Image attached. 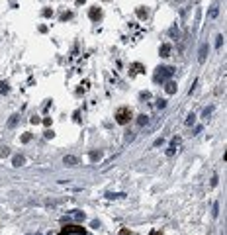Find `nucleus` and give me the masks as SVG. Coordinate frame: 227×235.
<instances>
[{
  "label": "nucleus",
  "instance_id": "1",
  "mask_svg": "<svg viewBox=\"0 0 227 235\" xmlns=\"http://www.w3.org/2000/svg\"><path fill=\"white\" fill-rule=\"evenodd\" d=\"M131 119H133V112H131V108H127V106L118 108V112H115V122H118L119 126H125V123H129Z\"/></svg>",
  "mask_w": 227,
  "mask_h": 235
},
{
  "label": "nucleus",
  "instance_id": "2",
  "mask_svg": "<svg viewBox=\"0 0 227 235\" xmlns=\"http://www.w3.org/2000/svg\"><path fill=\"white\" fill-rule=\"evenodd\" d=\"M174 75V67H161L159 69V75H157V80H164V78Z\"/></svg>",
  "mask_w": 227,
  "mask_h": 235
},
{
  "label": "nucleus",
  "instance_id": "3",
  "mask_svg": "<svg viewBox=\"0 0 227 235\" xmlns=\"http://www.w3.org/2000/svg\"><path fill=\"white\" fill-rule=\"evenodd\" d=\"M73 233H84V227H78V225H67V227L61 229L59 235H73Z\"/></svg>",
  "mask_w": 227,
  "mask_h": 235
},
{
  "label": "nucleus",
  "instance_id": "4",
  "mask_svg": "<svg viewBox=\"0 0 227 235\" xmlns=\"http://www.w3.org/2000/svg\"><path fill=\"white\" fill-rule=\"evenodd\" d=\"M88 16H90V20H94V22H96V20L102 18V10H100V8H90Z\"/></svg>",
  "mask_w": 227,
  "mask_h": 235
},
{
  "label": "nucleus",
  "instance_id": "5",
  "mask_svg": "<svg viewBox=\"0 0 227 235\" xmlns=\"http://www.w3.org/2000/svg\"><path fill=\"white\" fill-rule=\"evenodd\" d=\"M63 163L69 165V167H75V165H78V159H76L75 155H67V157L63 159Z\"/></svg>",
  "mask_w": 227,
  "mask_h": 235
},
{
  "label": "nucleus",
  "instance_id": "6",
  "mask_svg": "<svg viewBox=\"0 0 227 235\" xmlns=\"http://www.w3.org/2000/svg\"><path fill=\"white\" fill-rule=\"evenodd\" d=\"M176 88H178V86H176V82H172V80H168V82H167V86H164L167 94H174V92H176Z\"/></svg>",
  "mask_w": 227,
  "mask_h": 235
},
{
  "label": "nucleus",
  "instance_id": "7",
  "mask_svg": "<svg viewBox=\"0 0 227 235\" xmlns=\"http://www.w3.org/2000/svg\"><path fill=\"white\" fill-rule=\"evenodd\" d=\"M168 55H170V45L163 43L161 45V57H168Z\"/></svg>",
  "mask_w": 227,
  "mask_h": 235
},
{
  "label": "nucleus",
  "instance_id": "8",
  "mask_svg": "<svg viewBox=\"0 0 227 235\" xmlns=\"http://www.w3.org/2000/svg\"><path fill=\"white\" fill-rule=\"evenodd\" d=\"M24 163H26V159H24L22 155H16L14 159H12V165H14V167H22Z\"/></svg>",
  "mask_w": 227,
  "mask_h": 235
},
{
  "label": "nucleus",
  "instance_id": "9",
  "mask_svg": "<svg viewBox=\"0 0 227 235\" xmlns=\"http://www.w3.org/2000/svg\"><path fill=\"white\" fill-rule=\"evenodd\" d=\"M131 71L137 73V75H141V73H145V67H143L141 63H133V65H131Z\"/></svg>",
  "mask_w": 227,
  "mask_h": 235
},
{
  "label": "nucleus",
  "instance_id": "10",
  "mask_svg": "<svg viewBox=\"0 0 227 235\" xmlns=\"http://www.w3.org/2000/svg\"><path fill=\"white\" fill-rule=\"evenodd\" d=\"M206 53H208V45H202V47H200V57H198V61H200V63H204V61H206Z\"/></svg>",
  "mask_w": 227,
  "mask_h": 235
},
{
  "label": "nucleus",
  "instance_id": "11",
  "mask_svg": "<svg viewBox=\"0 0 227 235\" xmlns=\"http://www.w3.org/2000/svg\"><path fill=\"white\" fill-rule=\"evenodd\" d=\"M137 16H139V18H141V20H145L147 16H149V12H147L145 8H137Z\"/></svg>",
  "mask_w": 227,
  "mask_h": 235
},
{
  "label": "nucleus",
  "instance_id": "12",
  "mask_svg": "<svg viewBox=\"0 0 227 235\" xmlns=\"http://www.w3.org/2000/svg\"><path fill=\"white\" fill-rule=\"evenodd\" d=\"M147 122H149V116H145V114H141V116L137 118V123H139V126H145Z\"/></svg>",
  "mask_w": 227,
  "mask_h": 235
},
{
  "label": "nucleus",
  "instance_id": "13",
  "mask_svg": "<svg viewBox=\"0 0 227 235\" xmlns=\"http://www.w3.org/2000/svg\"><path fill=\"white\" fill-rule=\"evenodd\" d=\"M41 14H43L45 18H51V16H53V8H45V10L41 12Z\"/></svg>",
  "mask_w": 227,
  "mask_h": 235
},
{
  "label": "nucleus",
  "instance_id": "14",
  "mask_svg": "<svg viewBox=\"0 0 227 235\" xmlns=\"http://www.w3.org/2000/svg\"><path fill=\"white\" fill-rule=\"evenodd\" d=\"M100 151H92V153H90V159H92V161H98V159H100Z\"/></svg>",
  "mask_w": 227,
  "mask_h": 235
},
{
  "label": "nucleus",
  "instance_id": "15",
  "mask_svg": "<svg viewBox=\"0 0 227 235\" xmlns=\"http://www.w3.org/2000/svg\"><path fill=\"white\" fill-rule=\"evenodd\" d=\"M18 118H20V116H12V118H10V122H8V126H10V127H14L16 123H18Z\"/></svg>",
  "mask_w": 227,
  "mask_h": 235
},
{
  "label": "nucleus",
  "instance_id": "16",
  "mask_svg": "<svg viewBox=\"0 0 227 235\" xmlns=\"http://www.w3.org/2000/svg\"><path fill=\"white\" fill-rule=\"evenodd\" d=\"M8 92V84L6 82H0V94H6Z\"/></svg>",
  "mask_w": 227,
  "mask_h": 235
},
{
  "label": "nucleus",
  "instance_id": "17",
  "mask_svg": "<svg viewBox=\"0 0 227 235\" xmlns=\"http://www.w3.org/2000/svg\"><path fill=\"white\" fill-rule=\"evenodd\" d=\"M194 122H196V116H194V114H190V116H188V119H186V126H192Z\"/></svg>",
  "mask_w": 227,
  "mask_h": 235
},
{
  "label": "nucleus",
  "instance_id": "18",
  "mask_svg": "<svg viewBox=\"0 0 227 235\" xmlns=\"http://www.w3.org/2000/svg\"><path fill=\"white\" fill-rule=\"evenodd\" d=\"M71 18H73V14H71V12H65V14L61 16V22H65V20H71Z\"/></svg>",
  "mask_w": 227,
  "mask_h": 235
},
{
  "label": "nucleus",
  "instance_id": "19",
  "mask_svg": "<svg viewBox=\"0 0 227 235\" xmlns=\"http://www.w3.org/2000/svg\"><path fill=\"white\" fill-rule=\"evenodd\" d=\"M8 155H10V149H8V147L0 149V157H8Z\"/></svg>",
  "mask_w": 227,
  "mask_h": 235
},
{
  "label": "nucleus",
  "instance_id": "20",
  "mask_svg": "<svg viewBox=\"0 0 227 235\" xmlns=\"http://www.w3.org/2000/svg\"><path fill=\"white\" fill-rule=\"evenodd\" d=\"M30 139H31V133H24L22 135V143H28Z\"/></svg>",
  "mask_w": 227,
  "mask_h": 235
},
{
  "label": "nucleus",
  "instance_id": "21",
  "mask_svg": "<svg viewBox=\"0 0 227 235\" xmlns=\"http://www.w3.org/2000/svg\"><path fill=\"white\" fill-rule=\"evenodd\" d=\"M217 14H219V10H217V8H212V10H209V18H216Z\"/></svg>",
  "mask_w": 227,
  "mask_h": 235
},
{
  "label": "nucleus",
  "instance_id": "22",
  "mask_svg": "<svg viewBox=\"0 0 227 235\" xmlns=\"http://www.w3.org/2000/svg\"><path fill=\"white\" fill-rule=\"evenodd\" d=\"M164 106H167V100H159V102H157V108H164Z\"/></svg>",
  "mask_w": 227,
  "mask_h": 235
},
{
  "label": "nucleus",
  "instance_id": "23",
  "mask_svg": "<svg viewBox=\"0 0 227 235\" xmlns=\"http://www.w3.org/2000/svg\"><path fill=\"white\" fill-rule=\"evenodd\" d=\"M30 122H31V123H34V126H37V123H41V119H39L37 116H34V118H31V119H30Z\"/></svg>",
  "mask_w": 227,
  "mask_h": 235
},
{
  "label": "nucleus",
  "instance_id": "24",
  "mask_svg": "<svg viewBox=\"0 0 227 235\" xmlns=\"http://www.w3.org/2000/svg\"><path fill=\"white\" fill-rule=\"evenodd\" d=\"M221 43H223V35H219V38H217V43H216V45H217V47H221Z\"/></svg>",
  "mask_w": 227,
  "mask_h": 235
},
{
  "label": "nucleus",
  "instance_id": "25",
  "mask_svg": "<svg viewBox=\"0 0 227 235\" xmlns=\"http://www.w3.org/2000/svg\"><path fill=\"white\" fill-rule=\"evenodd\" d=\"M209 114H212V108H206V110H204V118H208Z\"/></svg>",
  "mask_w": 227,
  "mask_h": 235
},
{
  "label": "nucleus",
  "instance_id": "26",
  "mask_svg": "<svg viewBox=\"0 0 227 235\" xmlns=\"http://www.w3.org/2000/svg\"><path fill=\"white\" fill-rule=\"evenodd\" d=\"M80 86H82V88H80V90H86V88H88V80H84V82H82V84H80Z\"/></svg>",
  "mask_w": 227,
  "mask_h": 235
},
{
  "label": "nucleus",
  "instance_id": "27",
  "mask_svg": "<svg viewBox=\"0 0 227 235\" xmlns=\"http://www.w3.org/2000/svg\"><path fill=\"white\" fill-rule=\"evenodd\" d=\"M149 235H163V233H161V231H157V229H153V231H151Z\"/></svg>",
  "mask_w": 227,
  "mask_h": 235
},
{
  "label": "nucleus",
  "instance_id": "28",
  "mask_svg": "<svg viewBox=\"0 0 227 235\" xmlns=\"http://www.w3.org/2000/svg\"><path fill=\"white\" fill-rule=\"evenodd\" d=\"M84 2H86V0H76V4H78V6H82Z\"/></svg>",
  "mask_w": 227,
  "mask_h": 235
}]
</instances>
